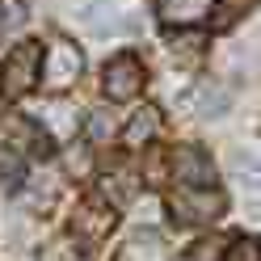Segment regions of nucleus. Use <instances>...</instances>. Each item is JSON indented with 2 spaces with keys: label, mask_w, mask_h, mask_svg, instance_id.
I'll return each mask as SVG.
<instances>
[{
  "label": "nucleus",
  "mask_w": 261,
  "mask_h": 261,
  "mask_svg": "<svg viewBox=\"0 0 261 261\" xmlns=\"http://www.w3.org/2000/svg\"><path fill=\"white\" fill-rule=\"evenodd\" d=\"M38 72H42V42H17L9 59L0 63V97H9V101L25 97L38 85Z\"/></svg>",
  "instance_id": "obj_1"
},
{
  "label": "nucleus",
  "mask_w": 261,
  "mask_h": 261,
  "mask_svg": "<svg viewBox=\"0 0 261 261\" xmlns=\"http://www.w3.org/2000/svg\"><path fill=\"white\" fill-rule=\"evenodd\" d=\"M169 206H173V215L181 219V223H215V219L223 215V194H219L215 186H206V190L181 186V190L169 198Z\"/></svg>",
  "instance_id": "obj_2"
},
{
  "label": "nucleus",
  "mask_w": 261,
  "mask_h": 261,
  "mask_svg": "<svg viewBox=\"0 0 261 261\" xmlns=\"http://www.w3.org/2000/svg\"><path fill=\"white\" fill-rule=\"evenodd\" d=\"M80 68H85L80 51H76L68 38H55L51 46H46V55H42V85L55 89V93H63L68 85H76Z\"/></svg>",
  "instance_id": "obj_3"
},
{
  "label": "nucleus",
  "mask_w": 261,
  "mask_h": 261,
  "mask_svg": "<svg viewBox=\"0 0 261 261\" xmlns=\"http://www.w3.org/2000/svg\"><path fill=\"white\" fill-rule=\"evenodd\" d=\"M101 89L110 101H130L139 89H143V63L139 55H114L101 72Z\"/></svg>",
  "instance_id": "obj_4"
},
{
  "label": "nucleus",
  "mask_w": 261,
  "mask_h": 261,
  "mask_svg": "<svg viewBox=\"0 0 261 261\" xmlns=\"http://www.w3.org/2000/svg\"><path fill=\"white\" fill-rule=\"evenodd\" d=\"M169 165H173V177H177V181H186L190 190H206L211 181H215V165H211V156L202 148H194V143L173 148Z\"/></svg>",
  "instance_id": "obj_5"
},
{
  "label": "nucleus",
  "mask_w": 261,
  "mask_h": 261,
  "mask_svg": "<svg viewBox=\"0 0 261 261\" xmlns=\"http://www.w3.org/2000/svg\"><path fill=\"white\" fill-rule=\"evenodd\" d=\"M72 227H76V236H85V240H101L110 227H114V206L101 202V198H85V202L76 206Z\"/></svg>",
  "instance_id": "obj_6"
},
{
  "label": "nucleus",
  "mask_w": 261,
  "mask_h": 261,
  "mask_svg": "<svg viewBox=\"0 0 261 261\" xmlns=\"http://www.w3.org/2000/svg\"><path fill=\"white\" fill-rule=\"evenodd\" d=\"M122 261H173V257H169V244H165V236L156 227H139V232L126 236Z\"/></svg>",
  "instance_id": "obj_7"
},
{
  "label": "nucleus",
  "mask_w": 261,
  "mask_h": 261,
  "mask_svg": "<svg viewBox=\"0 0 261 261\" xmlns=\"http://www.w3.org/2000/svg\"><path fill=\"white\" fill-rule=\"evenodd\" d=\"M215 9V0H156V13L165 25H198L206 13Z\"/></svg>",
  "instance_id": "obj_8"
},
{
  "label": "nucleus",
  "mask_w": 261,
  "mask_h": 261,
  "mask_svg": "<svg viewBox=\"0 0 261 261\" xmlns=\"http://www.w3.org/2000/svg\"><path fill=\"white\" fill-rule=\"evenodd\" d=\"M156 130H160V110L143 106V110L130 114V122L122 126V143L126 148H148V143L156 139Z\"/></svg>",
  "instance_id": "obj_9"
},
{
  "label": "nucleus",
  "mask_w": 261,
  "mask_h": 261,
  "mask_svg": "<svg viewBox=\"0 0 261 261\" xmlns=\"http://www.w3.org/2000/svg\"><path fill=\"white\" fill-rule=\"evenodd\" d=\"M227 101H232V97H227V89L223 85H198L194 89V97H190V110L198 114V118H215V114H223L227 110Z\"/></svg>",
  "instance_id": "obj_10"
},
{
  "label": "nucleus",
  "mask_w": 261,
  "mask_h": 261,
  "mask_svg": "<svg viewBox=\"0 0 261 261\" xmlns=\"http://www.w3.org/2000/svg\"><path fill=\"white\" fill-rule=\"evenodd\" d=\"M232 177L249 194H261V152H232Z\"/></svg>",
  "instance_id": "obj_11"
},
{
  "label": "nucleus",
  "mask_w": 261,
  "mask_h": 261,
  "mask_svg": "<svg viewBox=\"0 0 261 261\" xmlns=\"http://www.w3.org/2000/svg\"><path fill=\"white\" fill-rule=\"evenodd\" d=\"M0 135H13V139L21 143V148H30V152H42V148H38V130L30 126V122L21 118V114H9V118H0Z\"/></svg>",
  "instance_id": "obj_12"
},
{
  "label": "nucleus",
  "mask_w": 261,
  "mask_h": 261,
  "mask_svg": "<svg viewBox=\"0 0 261 261\" xmlns=\"http://www.w3.org/2000/svg\"><path fill=\"white\" fill-rule=\"evenodd\" d=\"M85 130H89V139H93V143H106V139L114 135V118H110V110H93V114H89V122H85Z\"/></svg>",
  "instance_id": "obj_13"
},
{
  "label": "nucleus",
  "mask_w": 261,
  "mask_h": 261,
  "mask_svg": "<svg viewBox=\"0 0 261 261\" xmlns=\"http://www.w3.org/2000/svg\"><path fill=\"white\" fill-rule=\"evenodd\" d=\"M0 186H9V190H17V186H21V160H17V156H9L5 148H0Z\"/></svg>",
  "instance_id": "obj_14"
},
{
  "label": "nucleus",
  "mask_w": 261,
  "mask_h": 261,
  "mask_svg": "<svg viewBox=\"0 0 261 261\" xmlns=\"http://www.w3.org/2000/svg\"><path fill=\"white\" fill-rule=\"evenodd\" d=\"M106 194L114 190V202H126L130 194H135V181H130V177H106V186H101Z\"/></svg>",
  "instance_id": "obj_15"
},
{
  "label": "nucleus",
  "mask_w": 261,
  "mask_h": 261,
  "mask_svg": "<svg viewBox=\"0 0 261 261\" xmlns=\"http://www.w3.org/2000/svg\"><path fill=\"white\" fill-rule=\"evenodd\" d=\"M227 261H261V249L253 240H236L232 249H227Z\"/></svg>",
  "instance_id": "obj_16"
},
{
  "label": "nucleus",
  "mask_w": 261,
  "mask_h": 261,
  "mask_svg": "<svg viewBox=\"0 0 261 261\" xmlns=\"http://www.w3.org/2000/svg\"><path fill=\"white\" fill-rule=\"evenodd\" d=\"M219 257V240H202V244H194V253L186 261H215Z\"/></svg>",
  "instance_id": "obj_17"
},
{
  "label": "nucleus",
  "mask_w": 261,
  "mask_h": 261,
  "mask_svg": "<svg viewBox=\"0 0 261 261\" xmlns=\"http://www.w3.org/2000/svg\"><path fill=\"white\" fill-rule=\"evenodd\" d=\"M68 114H72V110H63V106H55V110H51V122H55L59 130H72V126H76V118H68Z\"/></svg>",
  "instance_id": "obj_18"
},
{
  "label": "nucleus",
  "mask_w": 261,
  "mask_h": 261,
  "mask_svg": "<svg viewBox=\"0 0 261 261\" xmlns=\"http://www.w3.org/2000/svg\"><path fill=\"white\" fill-rule=\"evenodd\" d=\"M0 21H5V13H0Z\"/></svg>",
  "instance_id": "obj_19"
}]
</instances>
